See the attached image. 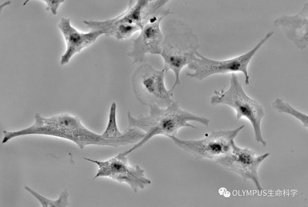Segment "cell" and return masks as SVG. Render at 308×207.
Segmentation results:
<instances>
[{
    "label": "cell",
    "mask_w": 308,
    "mask_h": 207,
    "mask_svg": "<svg viewBox=\"0 0 308 207\" xmlns=\"http://www.w3.org/2000/svg\"><path fill=\"white\" fill-rule=\"evenodd\" d=\"M308 4H304L301 11L293 15H283L273 22L276 27H283L286 37L301 50L308 46Z\"/></svg>",
    "instance_id": "cell-11"
},
{
    "label": "cell",
    "mask_w": 308,
    "mask_h": 207,
    "mask_svg": "<svg viewBox=\"0 0 308 207\" xmlns=\"http://www.w3.org/2000/svg\"><path fill=\"white\" fill-rule=\"evenodd\" d=\"M270 153L268 152L257 157L253 151L239 148L233 142L231 152L218 160L224 163L234 165L236 171L243 179H251L257 190L260 191L262 189L258 177L257 169L260 163Z\"/></svg>",
    "instance_id": "cell-9"
},
{
    "label": "cell",
    "mask_w": 308,
    "mask_h": 207,
    "mask_svg": "<svg viewBox=\"0 0 308 207\" xmlns=\"http://www.w3.org/2000/svg\"><path fill=\"white\" fill-rule=\"evenodd\" d=\"M149 107V114L146 116L141 115L134 118L129 111L127 112L128 127H137L145 133L141 141L127 150L128 154L143 146L156 135H162L168 137L176 136L178 130L181 127L197 128L189 122H196L207 127L209 126L208 119L182 109L178 102L174 101L164 109L156 104Z\"/></svg>",
    "instance_id": "cell-1"
},
{
    "label": "cell",
    "mask_w": 308,
    "mask_h": 207,
    "mask_svg": "<svg viewBox=\"0 0 308 207\" xmlns=\"http://www.w3.org/2000/svg\"><path fill=\"white\" fill-rule=\"evenodd\" d=\"M126 151L104 161H99L83 158L85 160L96 164L99 169L93 179L108 177L120 183H126L137 193L140 189L151 183L144 176V171L138 165L130 166L128 162Z\"/></svg>",
    "instance_id": "cell-7"
},
{
    "label": "cell",
    "mask_w": 308,
    "mask_h": 207,
    "mask_svg": "<svg viewBox=\"0 0 308 207\" xmlns=\"http://www.w3.org/2000/svg\"><path fill=\"white\" fill-rule=\"evenodd\" d=\"M177 33L170 34L164 38L160 55L163 58L164 66L163 70L166 73L170 70L175 76V81L173 87L180 84L179 76L183 68L193 61L200 47L199 40L191 28L181 26Z\"/></svg>",
    "instance_id": "cell-2"
},
{
    "label": "cell",
    "mask_w": 308,
    "mask_h": 207,
    "mask_svg": "<svg viewBox=\"0 0 308 207\" xmlns=\"http://www.w3.org/2000/svg\"><path fill=\"white\" fill-rule=\"evenodd\" d=\"M95 30L103 31L106 36H112L118 40L130 37L142 28L134 24L117 21L114 18L104 21H94L92 25Z\"/></svg>",
    "instance_id": "cell-13"
},
{
    "label": "cell",
    "mask_w": 308,
    "mask_h": 207,
    "mask_svg": "<svg viewBox=\"0 0 308 207\" xmlns=\"http://www.w3.org/2000/svg\"><path fill=\"white\" fill-rule=\"evenodd\" d=\"M116 105L115 102L111 104L109 115V120L107 127L102 136L106 138H116L121 136L123 132L119 130L116 119Z\"/></svg>",
    "instance_id": "cell-17"
},
{
    "label": "cell",
    "mask_w": 308,
    "mask_h": 207,
    "mask_svg": "<svg viewBox=\"0 0 308 207\" xmlns=\"http://www.w3.org/2000/svg\"><path fill=\"white\" fill-rule=\"evenodd\" d=\"M273 108L281 113L291 115L300 121L305 127H308V115L291 106L281 99L277 98L272 103Z\"/></svg>",
    "instance_id": "cell-15"
},
{
    "label": "cell",
    "mask_w": 308,
    "mask_h": 207,
    "mask_svg": "<svg viewBox=\"0 0 308 207\" xmlns=\"http://www.w3.org/2000/svg\"><path fill=\"white\" fill-rule=\"evenodd\" d=\"M126 10L114 18L117 21L137 25L142 28L157 14L158 4L155 1H130Z\"/></svg>",
    "instance_id": "cell-12"
},
{
    "label": "cell",
    "mask_w": 308,
    "mask_h": 207,
    "mask_svg": "<svg viewBox=\"0 0 308 207\" xmlns=\"http://www.w3.org/2000/svg\"><path fill=\"white\" fill-rule=\"evenodd\" d=\"M266 41V38L263 37L254 48L246 53L224 60L209 59L198 52L193 61L187 66L193 72L187 73L186 75L191 78L201 81L214 74L241 72L244 75L245 84L249 85L248 65L256 52Z\"/></svg>",
    "instance_id": "cell-5"
},
{
    "label": "cell",
    "mask_w": 308,
    "mask_h": 207,
    "mask_svg": "<svg viewBox=\"0 0 308 207\" xmlns=\"http://www.w3.org/2000/svg\"><path fill=\"white\" fill-rule=\"evenodd\" d=\"M69 140L82 149L89 145L103 146L106 142L105 138L101 134L95 133L84 126L78 117L72 124Z\"/></svg>",
    "instance_id": "cell-14"
},
{
    "label": "cell",
    "mask_w": 308,
    "mask_h": 207,
    "mask_svg": "<svg viewBox=\"0 0 308 207\" xmlns=\"http://www.w3.org/2000/svg\"><path fill=\"white\" fill-rule=\"evenodd\" d=\"M165 71H159L145 64L138 67L131 78L135 96L141 104L150 106L156 104L166 107L174 102L173 91L166 88L164 81Z\"/></svg>",
    "instance_id": "cell-4"
},
{
    "label": "cell",
    "mask_w": 308,
    "mask_h": 207,
    "mask_svg": "<svg viewBox=\"0 0 308 207\" xmlns=\"http://www.w3.org/2000/svg\"><path fill=\"white\" fill-rule=\"evenodd\" d=\"M24 188L38 200L43 207H66L69 205V194L66 189L61 193L57 200L53 201L42 196L26 186Z\"/></svg>",
    "instance_id": "cell-16"
},
{
    "label": "cell",
    "mask_w": 308,
    "mask_h": 207,
    "mask_svg": "<svg viewBox=\"0 0 308 207\" xmlns=\"http://www.w3.org/2000/svg\"><path fill=\"white\" fill-rule=\"evenodd\" d=\"M227 190L226 189L224 188H221L219 190V193L220 195H223V193L225 191Z\"/></svg>",
    "instance_id": "cell-20"
},
{
    "label": "cell",
    "mask_w": 308,
    "mask_h": 207,
    "mask_svg": "<svg viewBox=\"0 0 308 207\" xmlns=\"http://www.w3.org/2000/svg\"><path fill=\"white\" fill-rule=\"evenodd\" d=\"M223 195L224 197L226 198H228L230 196V192H229V191L226 190L223 193Z\"/></svg>",
    "instance_id": "cell-19"
},
{
    "label": "cell",
    "mask_w": 308,
    "mask_h": 207,
    "mask_svg": "<svg viewBox=\"0 0 308 207\" xmlns=\"http://www.w3.org/2000/svg\"><path fill=\"white\" fill-rule=\"evenodd\" d=\"M164 17L157 16L151 18L140 30L138 37L133 40L127 55L134 63L145 61L148 53L160 54L164 37L160 25Z\"/></svg>",
    "instance_id": "cell-8"
},
{
    "label": "cell",
    "mask_w": 308,
    "mask_h": 207,
    "mask_svg": "<svg viewBox=\"0 0 308 207\" xmlns=\"http://www.w3.org/2000/svg\"><path fill=\"white\" fill-rule=\"evenodd\" d=\"M215 93L211 99V103L228 105L236 111L237 119L246 118L252 124L255 140L265 146L267 143L263 138L260 129L261 122L265 114L264 110L259 102L247 95L236 75L232 73L230 86L226 91Z\"/></svg>",
    "instance_id": "cell-3"
},
{
    "label": "cell",
    "mask_w": 308,
    "mask_h": 207,
    "mask_svg": "<svg viewBox=\"0 0 308 207\" xmlns=\"http://www.w3.org/2000/svg\"><path fill=\"white\" fill-rule=\"evenodd\" d=\"M58 27L66 41L67 48L61 56L60 63L63 65L68 63L75 54L94 43L101 35L104 34L101 30H91L86 33H81L71 26L70 19L62 17Z\"/></svg>",
    "instance_id": "cell-10"
},
{
    "label": "cell",
    "mask_w": 308,
    "mask_h": 207,
    "mask_svg": "<svg viewBox=\"0 0 308 207\" xmlns=\"http://www.w3.org/2000/svg\"><path fill=\"white\" fill-rule=\"evenodd\" d=\"M47 5L46 8V10L50 11L53 14L55 15L57 14V10L64 0H42Z\"/></svg>",
    "instance_id": "cell-18"
},
{
    "label": "cell",
    "mask_w": 308,
    "mask_h": 207,
    "mask_svg": "<svg viewBox=\"0 0 308 207\" xmlns=\"http://www.w3.org/2000/svg\"><path fill=\"white\" fill-rule=\"evenodd\" d=\"M244 127L242 125L233 130H213L208 136L198 140H183L175 136L169 138L196 157L217 159L231 152L234 139Z\"/></svg>",
    "instance_id": "cell-6"
}]
</instances>
